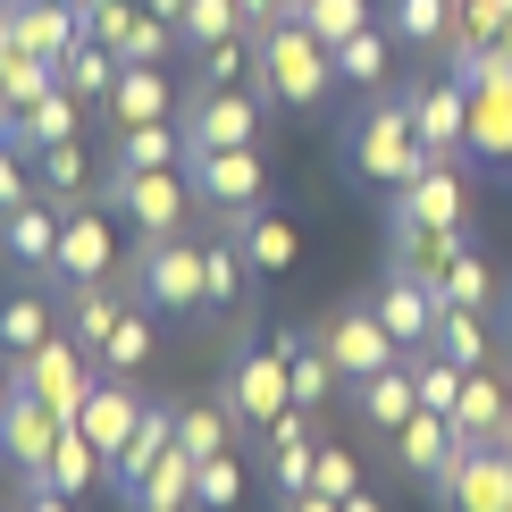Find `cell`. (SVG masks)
Segmentation results:
<instances>
[{
    "label": "cell",
    "mask_w": 512,
    "mask_h": 512,
    "mask_svg": "<svg viewBox=\"0 0 512 512\" xmlns=\"http://www.w3.org/2000/svg\"><path fill=\"white\" fill-rule=\"evenodd\" d=\"M252 84H261L277 110H319L328 84H336V51L286 9V17H269V26H252Z\"/></svg>",
    "instance_id": "cell-1"
},
{
    "label": "cell",
    "mask_w": 512,
    "mask_h": 512,
    "mask_svg": "<svg viewBox=\"0 0 512 512\" xmlns=\"http://www.w3.org/2000/svg\"><path fill=\"white\" fill-rule=\"evenodd\" d=\"M277 101L261 84H185L177 93V126H185V152H236V143H261V118Z\"/></svg>",
    "instance_id": "cell-2"
},
{
    "label": "cell",
    "mask_w": 512,
    "mask_h": 512,
    "mask_svg": "<svg viewBox=\"0 0 512 512\" xmlns=\"http://www.w3.org/2000/svg\"><path fill=\"white\" fill-rule=\"evenodd\" d=\"M126 286H135V303H152L160 319H194L202 311V244L185 236H135L126 252Z\"/></svg>",
    "instance_id": "cell-3"
},
{
    "label": "cell",
    "mask_w": 512,
    "mask_h": 512,
    "mask_svg": "<svg viewBox=\"0 0 512 512\" xmlns=\"http://www.w3.org/2000/svg\"><path fill=\"white\" fill-rule=\"evenodd\" d=\"M101 202H110L135 236H177V227L202 210L185 168H101Z\"/></svg>",
    "instance_id": "cell-4"
},
{
    "label": "cell",
    "mask_w": 512,
    "mask_h": 512,
    "mask_svg": "<svg viewBox=\"0 0 512 512\" xmlns=\"http://www.w3.org/2000/svg\"><path fill=\"white\" fill-rule=\"evenodd\" d=\"M219 403L236 412L244 437H261L277 412L294 403V378H286V353H277V336H236V353H227V378H219Z\"/></svg>",
    "instance_id": "cell-5"
},
{
    "label": "cell",
    "mask_w": 512,
    "mask_h": 512,
    "mask_svg": "<svg viewBox=\"0 0 512 512\" xmlns=\"http://www.w3.org/2000/svg\"><path fill=\"white\" fill-rule=\"evenodd\" d=\"M353 168L378 185H412L420 168H429V152H420V126H412V93H370V118L353 126Z\"/></svg>",
    "instance_id": "cell-6"
},
{
    "label": "cell",
    "mask_w": 512,
    "mask_h": 512,
    "mask_svg": "<svg viewBox=\"0 0 512 512\" xmlns=\"http://www.w3.org/2000/svg\"><path fill=\"white\" fill-rule=\"evenodd\" d=\"M0 361H9V387H17V395H42L59 420H76V412H84V387H93V353H84L68 328L42 336L34 353H0Z\"/></svg>",
    "instance_id": "cell-7"
},
{
    "label": "cell",
    "mask_w": 512,
    "mask_h": 512,
    "mask_svg": "<svg viewBox=\"0 0 512 512\" xmlns=\"http://www.w3.org/2000/svg\"><path fill=\"white\" fill-rule=\"evenodd\" d=\"M319 345H328V361L345 370V387H353V378H370V370H387V361H403V345L387 336V319H378L370 303L328 311V319H319Z\"/></svg>",
    "instance_id": "cell-8"
},
{
    "label": "cell",
    "mask_w": 512,
    "mask_h": 512,
    "mask_svg": "<svg viewBox=\"0 0 512 512\" xmlns=\"http://www.w3.org/2000/svg\"><path fill=\"white\" fill-rule=\"evenodd\" d=\"M370 311L387 319V336H395L403 353H437V345H429V336H437V286H429L420 269L395 261V269L370 286Z\"/></svg>",
    "instance_id": "cell-9"
},
{
    "label": "cell",
    "mask_w": 512,
    "mask_h": 512,
    "mask_svg": "<svg viewBox=\"0 0 512 512\" xmlns=\"http://www.w3.org/2000/svg\"><path fill=\"white\" fill-rule=\"evenodd\" d=\"M185 177H194L202 210H252L269 194V168H261L252 143H236V152H185Z\"/></svg>",
    "instance_id": "cell-10"
},
{
    "label": "cell",
    "mask_w": 512,
    "mask_h": 512,
    "mask_svg": "<svg viewBox=\"0 0 512 512\" xmlns=\"http://www.w3.org/2000/svg\"><path fill=\"white\" fill-rule=\"evenodd\" d=\"M445 512H512V454L504 445H462L454 471L437 479Z\"/></svg>",
    "instance_id": "cell-11"
},
{
    "label": "cell",
    "mask_w": 512,
    "mask_h": 512,
    "mask_svg": "<svg viewBox=\"0 0 512 512\" xmlns=\"http://www.w3.org/2000/svg\"><path fill=\"white\" fill-rule=\"evenodd\" d=\"M412 126H420V152L429 160H462V143H471V84L462 76L412 84Z\"/></svg>",
    "instance_id": "cell-12"
},
{
    "label": "cell",
    "mask_w": 512,
    "mask_h": 512,
    "mask_svg": "<svg viewBox=\"0 0 512 512\" xmlns=\"http://www.w3.org/2000/svg\"><path fill=\"white\" fill-rule=\"evenodd\" d=\"M101 277H118V236L110 219H93V210H68L59 219V261H51V286H101Z\"/></svg>",
    "instance_id": "cell-13"
},
{
    "label": "cell",
    "mask_w": 512,
    "mask_h": 512,
    "mask_svg": "<svg viewBox=\"0 0 512 512\" xmlns=\"http://www.w3.org/2000/svg\"><path fill=\"white\" fill-rule=\"evenodd\" d=\"M76 429L101 445V454H126L143 429V395H135V378H110V370H93V387H84V412H76Z\"/></svg>",
    "instance_id": "cell-14"
},
{
    "label": "cell",
    "mask_w": 512,
    "mask_h": 512,
    "mask_svg": "<svg viewBox=\"0 0 512 512\" xmlns=\"http://www.w3.org/2000/svg\"><path fill=\"white\" fill-rule=\"evenodd\" d=\"M59 429H68V420H59L42 395H17L9 387V403H0V462H9V471H42L51 445H59Z\"/></svg>",
    "instance_id": "cell-15"
},
{
    "label": "cell",
    "mask_w": 512,
    "mask_h": 512,
    "mask_svg": "<svg viewBox=\"0 0 512 512\" xmlns=\"http://www.w3.org/2000/svg\"><path fill=\"white\" fill-rule=\"evenodd\" d=\"M387 445H395L403 479H420L429 496H437V479L454 471V454H462V437H454V420H445V412H412V420H403V429H395Z\"/></svg>",
    "instance_id": "cell-16"
},
{
    "label": "cell",
    "mask_w": 512,
    "mask_h": 512,
    "mask_svg": "<svg viewBox=\"0 0 512 512\" xmlns=\"http://www.w3.org/2000/svg\"><path fill=\"white\" fill-rule=\"evenodd\" d=\"M353 412H361V429H378V437H395L403 420L420 412V378H412V361H387V370H370V378H353Z\"/></svg>",
    "instance_id": "cell-17"
},
{
    "label": "cell",
    "mask_w": 512,
    "mask_h": 512,
    "mask_svg": "<svg viewBox=\"0 0 512 512\" xmlns=\"http://www.w3.org/2000/svg\"><path fill=\"white\" fill-rule=\"evenodd\" d=\"M277 353H286L294 403H311V412H328V403L345 395V370L328 361V345H319V328H277Z\"/></svg>",
    "instance_id": "cell-18"
},
{
    "label": "cell",
    "mask_w": 512,
    "mask_h": 512,
    "mask_svg": "<svg viewBox=\"0 0 512 512\" xmlns=\"http://www.w3.org/2000/svg\"><path fill=\"white\" fill-rule=\"evenodd\" d=\"M252 286H261V269H252L244 244L219 227V236L202 244V311H236V319H244V311H252Z\"/></svg>",
    "instance_id": "cell-19"
},
{
    "label": "cell",
    "mask_w": 512,
    "mask_h": 512,
    "mask_svg": "<svg viewBox=\"0 0 512 512\" xmlns=\"http://www.w3.org/2000/svg\"><path fill=\"white\" fill-rule=\"evenodd\" d=\"M59 219H68L59 202H17L9 219H0V236H9V261L26 269V277H51V261H59Z\"/></svg>",
    "instance_id": "cell-20"
},
{
    "label": "cell",
    "mask_w": 512,
    "mask_h": 512,
    "mask_svg": "<svg viewBox=\"0 0 512 512\" xmlns=\"http://www.w3.org/2000/svg\"><path fill=\"white\" fill-rule=\"evenodd\" d=\"M101 110H110V126H152V118H177V84H168L160 68H143V59H126Z\"/></svg>",
    "instance_id": "cell-21"
},
{
    "label": "cell",
    "mask_w": 512,
    "mask_h": 512,
    "mask_svg": "<svg viewBox=\"0 0 512 512\" xmlns=\"http://www.w3.org/2000/svg\"><path fill=\"white\" fill-rule=\"evenodd\" d=\"M395 227H462V177L454 160H429L395 202Z\"/></svg>",
    "instance_id": "cell-22"
},
{
    "label": "cell",
    "mask_w": 512,
    "mask_h": 512,
    "mask_svg": "<svg viewBox=\"0 0 512 512\" xmlns=\"http://www.w3.org/2000/svg\"><path fill=\"white\" fill-rule=\"evenodd\" d=\"M219 227H227V236L244 244V261L261 269V277L294 269V252H303V244H294V227L277 219V210H261V202H252V210H219Z\"/></svg>",
    "instance_id": "cell-23"
},
{
    "label": "cell",
    "mask_w": 512,
    "mask_h": 512,
    "mask_svg": "<svg viewBox=\"0 0 512 512\" xmlns=\"http://www.w3.org/2000/svg\"><path fill=\"white\" fill-rule=\"evenodd\" d=\"M445 420H454V437H462V445H496V437H504V420H512V395H504V378H496V370H471Z\"/></svg>",
    "instance_id": "cell-24"
},
{
    "label": "cell",
    "mask_w": 512,
    "mask_h": 512,
    "mask_svg": "<svg viewBox=\"0 0 512 512\" xmlns=\"http://www.w3.org/2000/svg\"><path fill=\"white\" fill-rule=\"evenodd\" d=\"M76 34H84V17L68 9V0H9V42H17V51L59 59Z\"/></svg>",
    "instance_id": "cell-25"
},
{
    "label": "cell",
    "mask_w": 512,
    "mask_h": 512,
    "mask_svg": "<svg viewBox=\"0 0 512 512\" xmlns=\"http://www.w3.org/2000/svg\"><path fill=\"white\" fill-rule=\"evenodd\" d=\"M42 479H51L59 496H76V504H84L93 487H110V454H101V445L68 420V429H59V445H51V462H42Z\"/></svg>",
    "instance_id": "cell-26"
},
{
    "label": "cell",
    "mask_w": 512,
    "mask_h": 512,
    "mask_svg": "<svg viewBox=\"0 0 512 512\" xmlns=\"http://www.w3.org/2000/svg\"><path fill=\"white\" fill-rule=\"evenodd\" d=\"M42 336H59V286L51 277H34L26 294L0 303V353H34Z\"/></svg>",
    "instance_id": "cell-27"
},
{
    "label": "cell",
    "mask_w": 512,
    "mask_h": 512,
    "mask_svg": "<svg viewBox=\"0 0 512 512\" xmlns=\"http://www.w3.org/2000/svg\"><path fill=\"white\" fill-rule=\"evenodd\" d=\"M126 512H194V454L168 445V454L126 487Z\"/></svg>",
    "instance_id": "cell-28"
},
{
    "label": "cell",
    "mask_w": 512,
    "mask_h": 512,
    "mask_svg": "<svg viewBox=\"0 0 512 512\" xmlns=\"http://www.w3.org/2000/svg\"><path fill=\"white\" fill-rule=\"evenodd\" d=\"M118 68H126V59L110 51V42H93V34H76L68 51H59V84H68V93L84 101V110H101V101H110Z\"/></svg>",
    "instance_id": "cell-29"
},
{
    "label": "cell",
    "mask_w": 512,
    "mask_h": 512,
    "mask_svg": "<svg viewBox=\"0 0 512 512\" xmlns=\"http://www.w3.org/2000/svg\"><path fill=\"white\" fill-rule=\"evenodd\" d=\"M387 34L412 42V51H445V42L462 34V0H395Z\"/></svg>",
    "instance_id": "cell-30"
},
{
    "label": "cell",
    "mask_w": 512,
    "mask_h": 512,
    "mask_svg": "<svg viewBox=\"0 0 512 512\" xmlns=\"http://www.w3.org/2000/svg\"><path fill=\"white\" fill-rule=\"evenodd\" d=\"M110 168H185V126L152 118V126H118V152Z\"/></svg>",
    "instance_id": "cell-31"
},
{
    "label": "cell",
    "mask_w": 512,
    "mask_h": 512,
    "mask_svg": "<svg viewBox=\"0 0 512 512\" xmlns=\"http://www.w3.org/2000/svg\"><path fill=\"white\" fill-rule=\"evenodd\" d=\"M429 345L445 353V361H462V370H487V311H471V303H437V336Z\"/></svg>",
    "instance_id": "cell-32"
},
{
    "label": "cell",
    "mask_w": 512,
    "mask_h": 512,
    "mask_svg": "<svg viewBox=\"0 0 512 512\" xmlns=\"http://www.w3.org/2000/svg\"><path fill=\"white\" fill-rule=\"evenodd\" d=\"M143 361H152V303H126V319H118L110 336H101L93 370H110V378H135Z\"/></svg>",
    "instance_id": "cell-33"
},
{
    "label": "cell",
    "mask_w": 512,
    "mask_h": 512,
    "mask_svg": "<svg viewBox=\"0 0 512 512\" xmlns=\"http://www.w3.org/2000/svg\"><path fill=\"white\" fill-rule=\"evenodd\" d=\"M429 286H437V303H471V311H496V269H487L471 244H462L454 261H445V269L429 277Z\"/></svg>",
    "instance_id": "cell-34"
},
{
    "label": "cell",
    "mask_w": 512,
    "mask_h": 512,
    "mask_svg": "<svg viewBox=\"0 0 512 512\" xmlns=\"http://www.w3.org/2000/svg\"><path fill=\"white\" fill-rule=\"evenodd\" d=\"M227 437H244L227 403H185V412H177V445H185V454H194V462L227 454Z\"/></svg>",
    "instance_id": "cell-35"
},
{
    "label": "cell",
    "mask_w": 512,
    "mask_h": 512,
    "mask_svg": "<svg viewBox=\"0 0 512 512\" xmlns=\"http://www.w3.org/2000/svg\"><path fill=\"white\" fill-rule=\"evenodd\" d=\"M59 84V59H34V51H0V101H9V110H26V101H42Z\"/></svg>",
    "instance_id": "cell-36"
},
{
    "label": "cell",
    "mask_w": 512,
    "mask_h": 512,
    "mask_svg": "<svg viewBox=\"0 0 512 512\" xmlns=\"http://www.w3.org/2000/svg\"><path fill=\"white\" fill-rule=\"evenodd\" d=\"M227 34H252L236 0H185V17H177V42H185V51H210V42H227Z\"/></svg>",
    "instance_id": "cell-37"
},
{
    "label": "cell",
    "mask_w": 512,
    "mask_h": 512,
    "mask_svg": "<svg viewBox=\"0 0 512 512\" xmlns=\"http://www.w3.org/2000/svg\"><path fill=\"white\" fill-rule=\"evenodd\" d=\"M336 76L361 84V93H387V34L378 26H361L353 42H336Z\"/></svg>",
    "instance_id": "cell-38"
},
{
    "label": "cell",
    "mask_w": 512,
    "mask_h": 512,
    "mask_svg": "<svg viewBox=\"0 0 512 512\" xmlns=\"http://www.w3.org/2000/svg\"><path fill=\"white\" fill-rule=\"evenodd\" d=\"M294 17H303V26L328 42V51H336V42H353L361 26H378V17H370V0H294Z\"/></svg>",
    "instance_id": "cell-39"
},
{
    "label": "cell",
    "mask_w": 512,
    "mask_h": 512,
    "mask_svg": "<svg viewBox=\"0 0 512 512\" xmlns=\"http://www.w3.org/2000/svg\"><path fill=\"white\" fill-rule=\"evenodd\" d=\"M26 168H34V185H42L51 202H59V194H84V185H93V160H84L76 143H42Z\"/></svg>",
    "instance_id": "cell-40"
},
{
    "label": "cell",
    "mask_w": 512,
    "mask_h": 512,
    "mask_svg": "<svg viewBox=\"0 0 512 512\" xmlns=\"http://www.w3.org/2000/svg\"><path fill=\"white\" fill-rule=\"evenodd\" d=\"M194 504H202V512H236V504H244V462H236V454L194 462Z\"/></svg>",
    "instance_id": "cell-41"
},
{
    "label": "cell",
    "mask_w": 512,
    "mask_h": 512,
    "mask_svg": "<svg viewBox=\"0 0 512 512\" xmlns=\"http://www.w3.org/2000/svg\"><path fill=\"white\" fill-rule=\"evenodd\" d=\"M471 143H479V152H512V84L471 93Z\"/></svg>",
    "instance_id": "cell-42"
},
{
    "label": "cell",
    "mask_w": 512,
    "mask_h": 512,
    "mask_svg": "<svg viewBox=\"0 0 512 512\" xmlns=\"http://www.w3.org/2000/svg\"><path fill=\"white\" fill-rule=\"evenodd\" d=\"M412 361V378H420V412H454V395H462V361H445V353H403Z\"/></svg>",
    "instance_id": "cell-43"
},
{
    "label": "cell",
    "mask_w": 512,
    "mask_h": 512,
    "mask_svg": "<svg viewBox=\"0 0 512 512\" xmlns=\"http://www.w3.org/2000/svg\"><path fill=\"white\" fill-rule=\"evenodd\" d=\"M311 487H319V496H336V504H345L353 487H361V462H353V445H319V471H311Z\"/></svg>",
    "instance_id": "cell-44"
},
{
    "label": "cell",
    "mask_w": 512,
    "mask_h": 512,
    "mask_svg": "<svg viewBox=\"0 0 512 512\" xmlns=\"http://www.w3.org/2000/svg\"><path fill=\"white\" fill-rule=\"evenodd\" d=\"M17 202H34V168H26V152H9V143H0V219H9Z\"/></svg>",
    "instance_id": "cell-45"
},
{
    "label": "cell",
    "mask_w": 512,
    "mask_h": 512,
    "mask_svg": "<svg viewBox=\"0 0 512 512\" xmlns=\"http://www.w3.org/2000/svg\"><path fill=\"white\" fill-rule=\"evenodd\" d=\"M17 479V512H76V496H59L42 471H9Z\"/></svg>",
    "instance_id": "cell-46"
},
{
    "label": "cell",
    "mask_w": 512,
    "mask_h": 512,
    "mask_svg": "<svg viewBox=\"0 0 512 512\" xmlns=\"http://www.w3.org/2000/svg\"><path fill=\"white\" fill-rule=\"evenodd\" d=\"M244 9V26H269V17H286V0H236Z\"/></svg>",
    "instance_id": "cell-47"
},
{
    "label": "cell",
    "mask_w": 512,
    "mask_h": 512,
    "mask_svg": "<svg viewBox=\"0 0 512 512\" xmlns=\"http://www.w3.org/2000/svg\"><path fill=\"white\" fill-rule=\"evenodd\" d=\"M345 512H387V504H378L370 487H353V496H345Z\"/></svg>",
    "instance_id": "cell-48"
},
{
    "label": "cell",
    "mask_w": 512,
    "mask_h": 512,
    "mask_svg": "<svg viewBox=\"0 0 512 512\" xmlns=\"http://www.w3.org/2000/svg\"><path fill=\"white\" fill-rule=\"evenodd\" d=\"M143 9H152V17H168V26H177V17H185V0H143Z\"/></svg>",
    "instance_id": "cell-49"
},
{
    "label": "cell",
    "mask_w": 512,
    "mask_h": 512,
    "mask_svg": "<svg viewBox=\"0 0 512 512\" xmlns=\"http://www.w3.org/2000/svg\"><path fill=\"white\" fill-rule=\"evenodd\" d=\"M0 51H9V0H0Z\"/></svg>",
    "instance_id": "cell-50"
},
{
    "label": "cell",
    "mask_w": 512,
    "mask_h": 512,
    "mask_svg": "<svg viewBox=\"0 0 512 512\" xmlns=\"http://www.w3.org/2000/svg\"><path fill=\"white\" fill-rule=\"evenodd\" d=\"M0 403H9V361H0Z\"/></svg>",
    "instance_id": "cell-51"
},
{
    "label": "cell",
    "mask_w": 512,
    "mask_h": 512,
    "mask_svg": "<svg viewBox=\"0 0 512 512\" xmlns=\"http://www.w3.org/2000/svg\"><path fill=\"white\" fill-rule=\"evenodd\" d=\"M496 445H504V454H512V420H504V437H496Z\"/></svg>",
    "instance_id": "cell-52"
},
{
    "label": "cell",
    "mask_w": 512,
    "mask_h": 512,
    "mask_svg": "<svg viewBox=\"0 0 512 512\" xmlns=\"http://www.w3.org/2000/svg\"><path fill=\"white\" fill-rule=\"evenodd\" d=\"M68 9H76V17H84V9H93V0H68Z\"/></svg>",
    "instance_id": "cell-53"
},
{
    "label": "cell",
    "mask_w": 512,
    "mask_h": 512,
    "mask_svg": "<svg viewBox=\"0 0 512 512\" xmlns=\"http://www.w3.org/2000/svg\"><path fill=\"white\" fill-rule=\"evenodd\" d=\"M504 336H512V303H504Z\"/></svg>",
    "instance_id": "cell-54"
},
{
    "label": "cell",
    "mask_w": 512,
    "mask_h": 512,
    "mask_svg": "<svg viewBox=\"0 0 512 512\" xmlns=\"http://www.w3.org/2000/svg\"><path fill=\"white\" fill-rule=\"evenodd\" d=\"M0 261H9V236H0Z\"/></svg>",
    "instance_id": "cell-55"
},
{
    "label": "cell",
    "mask_w": 512,
    "mask_h": 512,
    "mask_svg": "<svg viewBox=\"0 0 512 512\" xmlns=\"http://www.w3.org/2000/svg\"><path fill=\"white\" fill-rule=\"evenodd\" d=\"M286 9H294V0H286Z\"/></svg>",
    "instance_id": "cell-56"
},
{
    "label": "cell",
    "mask_w": 512,
    "mask_h": 512,
    "mask_svg": "<svg viewBox=\"0 0 512 512\" xmlns=\"http://www.w3.org/2000/svg\"><path fill=\"white\" fill-rule=\"evenodd\" d=\"M504 160H512V152H504Z\"/></svg>",
    "instance_id": "cell-57"
}]
</instances>
